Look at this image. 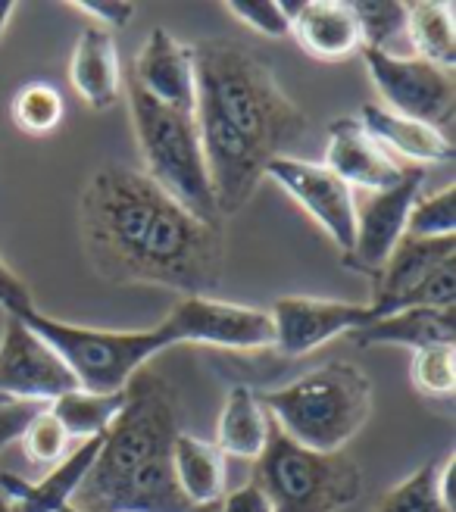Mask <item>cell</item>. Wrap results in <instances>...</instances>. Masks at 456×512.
Masks as SVG:
<instances>
[{
    "label": "cell",
    "mask_w": 456,
    "mask_h": 512,
    "mask_svg": "<svg viewBox=\"0 0 456 512\" xmlns=\"http://www.w3.org/2000/svg\"><path fill=\"white\" fill-rule=\"evenodd\" d=\"M91 266L113 285H160L210 297L225 266L222 225L197 219L141 169L100 166L79 203Z\"/></svg>",
    "instance_id": "cell-1"
},
{
    "label": "cell",
    "mask_w": 456,
    "mask_h": 512,
    "mask_svg": "<svg viewBox=\"0 0 456 512\" xmlns=\"http://www.w3.org/2000/svg\"><path fill=\"white\" fill-rule=\"evenodd\" d=\"M122 394V409L100 438V450L72 497V509L197 512L172 469V444L182 428L169 381L144 366Z\"/></svg>",
    "instance_id": "cell-2"
},
{
    "label": "cell",
    "mask_w": 456,
    "mask_h": 512,
    "mask_svg": "<svg viewBox=\"0 0 456 512\" xmlns=\"http://www.w3.org/2000/svg\"><path fill=\"white\" fill-rule=\"evenodd\" d=\"M194 54V113H204L235 135L257 144L269 157H282L307 116L278 88L272 69L247 44L213 38L191 44Z\"/></svg>",
    "instance_id": "cell-3"
},
{
    "label": "cell",
    "mask_w": 456,
    "mask_h": 512,
    "mask_svg": "<svg viewBox=\"0 0 456 512\" xmlns=\"http://www.w3.org/2000/svg\"><path fill=\"white\" fill-rule=\"evenodd\" d=\"M275 428L316 453H341L372 413V384L363 369L328 363L275 391L257 394Z\"/></svg>",
    "instance_id": "cell-4"
},
{
    "label": "cell",
    "mask_w": 456,
    "mask_h": 512,
    "mask_svg": "<svg viewBox=\"0 0 456 512\" xmlns=\"http://www.w3.org/2000/svg\"><path fill=\"white\" fill-rule=\"evenodd\" d=\"M29 325L38 338L60 353V360L72 369L82 391L91 394H119L160 350L182 344L179 331L169 319L144 331H104L50 319L41 310L16 316Z\"/></svg>",
    "instance_id": "cell-5"
},
{
    "label": "cell",
    "mask_w": 456,
    "mask_h": 512,
    "mask_svg": "<svg viewBox=\"0 0 456 512\" xmlns=\"http://www.w3.org/2000/svg\"><path fill=\"white\" fill-rule=\"evenodd\" d=\"M129 104L144 175L197 219L219 222L194 113L163 107L129 82Z\"/></svg>",
    "instance_id": "cell-6"
},
{
    "label": "cell",
    "mask_w": 456,
    "mask_h": 512,
    "mask_svg": "<svg viewBox=\"0 0 456 512\" xmlns=\"http://www.w3.org/2000/svg\"><path fill=\"white\" fill-rule=\"evenodd\" d=\"M253 484L266 494L272 512H341L363 494V475L353 459L300 447L275 422L257 459Z\"/></svg>",
    "instance_id": "cell-7"
},
{
    "label": "cell",
    "mask_w": 456,
    "mask_h": 512,
    "mask_svg": "<svg viewBox=\"0 0 456 512\" xmlns=\"http://www.w3.org/2000/svg\"><path fill=\"white\" fill-rule=\"evenodd\" d=\"M360 54L372 75V85L385 97V110L432 125L441 135L450 132L456 110L453 72L419 57H391L372 47H363Z\"/></svg>",
    "instance_id": "cell-8"
},
{
    "label": "cell",
    "mask_w": 456,
    "mask_h": 512,
    "mask_svg": "<svg viewBox=\"0 0 456 512\" xmlns=\"http://www.w3.org/2000/svg\"><path fill=\"white\" fill-rule=\"evenodd\" d=\"M422 185H425V169L407 166L397 185L357 197V232H353L350 250L344 253L347 269L372 278L385 266L391 250L397 247L403 232H407V216L416 197L422 194Z\"/></svg>",
    "instance_id": "cell-9"
},
{
    "label": "cell",
    "mask_w": 456,
    "mask_h": 512,
    "mask_svg": "<svg viewBox=\"0 0 456 512\" xmlns=\"http://www.w3.org/2000/svg\"><path fill=\"white\" fill-rule=\"evenodd\" d=\"M266 178H272L303 213L313 216L341 253L350 250L353 232H357V194L335 172H328L322 163L282 153L266 166Z\"/></svg>",
    "instance_id": "cell-10"
},
{
    "label": "cell",
    "mask_w": 456,
    "mask_h": 512,
    "mask_svg": "<svg viewBox=\"0 0 456 512\" xmlns=\"http://www.w3.org/2000/svg\"><path fill=\"white\" fill-rule=\"evenodd\" d=\"M79 388L60 353L16 316H7L0 335V397L50 403Z\"/></svg>",
    "instance_id": "cell-11"
},
{
    "label": "cell",
    "mask_w": 456,
    "mask_h": 512,
    "mask_svg": "<svg viewBox=\"0 0 456 512\" xmlns=\"http://www.w3.org/2000/svg\"><path fill=\"white\" fill-rule=\"evenodd\" d=\"M269 319L275 331L272 347L282 356H303L341 335H353V331L369 325L375 316L369 303L278 297L269 310Z\"/></svg>",
    "instance_id": "cell-12"
},
{
    "label": "cell",
    "mask_w": 456,
    "mask_h": 512,
    "mask_svg": "<svg viewBox=\"0 0 456 512\" xmlns=\"http://www.w3.org/2000/svg\"><path fill=\"white\" fill-rule=\"evenodd\" d=\"M166 319L179 331L182 344L225 350H266L275 344L269 310H250L213 297H182Z\"/></svg>",
    "instance_id": "cell-13"
},
{
    "label": "cell",
    "mask_w": 456,
    "mask_h": 512,
    "mask_svg": "<svg viewBox=\"0 0 456 512\" xmlns=\"http://www.w3.org/2000/svg\"><path fill=\"white\" fill-rule=\"evenodd\" d=\"M328 172H335L341 182L353 194H372V191H385L397 185L407 163L394 160L391 153L378 147L357 119H335L328 125V147H325V163Z\"/></svg>",
    "instance_id": "cell-14"
},
{
    "label": "cell",
    "mask_w": 456,
    "mask_h": 512,
    "mask_svg": "<svg viewBox=\"0 0 456 512\" xmlns=\"http://www.w3.org/2000/svg\"><path fill=\"white\" fill-rule=\"evenodd\" d=\"M129 82L163 107L194 113V54L191 44L172 38L166 29L147 35Z\"/></svg>",
    "instance_id": "cell-15"
},
{
    "label": "cell",
    "mask_w": 456,
    "mask_h": 512,
    "mask_svg": "<svg viewBox=\"0 0 456 512\" xmlns=\"http://www.w3.org/2000/svg\"><path fill=\"white\" fill-rule=\"evenodd\" d=\"M282 10L291 22L294 41L310 57L338 63L363 50L360 22L350 4H332V0H282Z\"/></svg>",
    "instance_id": "cell-16"
},
{
    "label": "cell",
    "mask_w": 456,
    "mask_h": 512,
    "mask_svg": "<svg viewBox=\"0 0 456 512\" xmlns=\"http://www.w3.org/2000/svg\"><path fill=\"white\" fill-rule=\"evenodd\" d=\"M100 438L79 441L38 484L25 481L22 475L13 472H0V494L10 500L13 512H63L66 506H72L75 491L85 481L100 450Z\"/></svg>",
    "instance_id": "cell-17"
},
{
    "label": "cell",
    "mask_w": 456,
    "mask_h": 512,
    "mask_svg": "<svg viewBox=\"0 0 456 512\" xmlns=\"http://www.w3.org/2000/svg\"><path fill=\"white\" fill-rule=\"evenodd\" d=\"M450 260H456V235L450 238L403 235L385 260V266L372 275V303H369L372 316L378 319L400 294H407L413 285H419L422 278H428Z\"/></svg>",
    "instance_id": "cell-18"
},
{
    "label": "cell",
    "mask_w": 456,
    "mask_h": 512,
    "mask_svg": "<svg viewBox=\"0 0 456 512\" xmlns=\"http://www.w3.org/2000/svg\"><path fill=\"white\" fill-rule=\"evenodd\" d=\"M363 132L382 147L391 157L403 160L407 166H428V163H447L453 160V141L450 135H441L438 128L407 119V116H397L378 104H366L360 110Z\"/></svg>",
    "instance_id": "cell-19"
},
{
    "label": "cell",
    "mask_w": 456,
    "mask_h": 512,
    "mask_svg": "<svg viewBox=\"0 0 456 512\" xmlns=\"http://www.w3.org/2000/svg\"><path fill=\"white\" fill-rule=\"evenodd\" d=\"M353 344L360 347H378V344H397L410 350L456 344V306H419V310H400L378 316L369 325L353 331Z\"/></svg>",
    "instance_id": "cell-20"
},
{
    "label": "cell",
    "mask_w": 456,
    "mask_h": 512,
    "mask_svg": "<svg viewBox=\"0 0 456 512\" xmlns=\"http://www.w3.org/2000/svg\"><path fill=\"white\" fill-rule=\"evenodd\" d=\"M69 82L75 94L94 110H107L116 104L119 88H122V72H119L116 41L110 32L91 25V29L79 35L72 50V63H69Z\"/></svg>",
    "instance_id": "cell-21"
},
{
    "label": "cell",
    "mask_w": 456,
    "mask_h": 512,
    "mask_svg": "<svg viewBox=\"0 0 456 512\" xmlns=\"http://www.w3.org/2000/svg\"><path fill=\"white\" fill-rule=\"evenodd\" d=\"M172 469L194 509L216 506L225 497V453L216 444L182 431L172 444Z\"/></svg>",
    "instance_id": "cell-22"
},
{
    "label": "cell",
    "mask_w": 456,
    "mask_h": 512,
    "mask_svg": "<svg viewBox=\"0 0 456 512\" xmlns=\"http://www.w3.org/2000/svg\"><path fill=\"white\" fill-rule=\"evenodd\" d=\"M269 428H272V419L260 406L257 394H253L247 384H235L222 406L216 447L225 456L260 459L269 441Z\"/></svg>",
    "instance_id": "cell-23"
},
{
    "label": "cell",
    "mask_w": 456,
    "mask_h": 512,
    "mask_svg": "<svg viewBox=\"0 0 456 512\" xmlns=\"http://www.w3.org/2000/svg\"><path fill=\"white\" fill-rule=\"evenodd\" d=\"M456 19L453 4H407V41L413 57L435 63L447 72H453L456 63Z\"/></svg>",
    "instance_id": "cell-24"
},
{
    "label": "cell",
    "mask_w": 456,
    "mask_h": 512,
    "mask_svg": "<svg viewBox=\"0 0 456 512\" xmlns=\"http://www.w3.org/2000/svg\"><path fill=\"white\" fill-rule=\"evenodd\" d=\"M125 394H91L75 388L57 400H50L47 409L60 419V425L66 428L69 438L75 441H88V438H100L110 422L116 419V413L122 409Z\"/></svg>",
    "instance_id": "cell-25"
},
{
    "label": "cell",
    "mask_w": 456,
    "mask_h": 512,
    "mask_svg": "<svg viewBox=\"0 0 456 512\" xmlns=\"http://www.w3.org/2000/svg\"><path fill=\"white\" fill-rule=\"evenodd\" d=\"M353 16L360 22L363 47L382 50L391 57H413L407 41V4H350Z\"/></svg>",
    "instance_id": "cell-26"
},
{
    "label": "cell",
    "mask_w": 456,
    "mask_h": 512,
    "mask_svg": "<svg viewBox=\"0 0 456 512\" xmlns=\"http://www.w3.org/2000/svg\"><path fill=\"white\" fill-rule=\"evenodd\" d=\"M372 512H453V506L441 497L438 466L428 463L410 478H403L385 497H378Z\"/></svg>",
    "instance_id": "cell-27"
},
{
    "label": "cell",
    "mask_w": 456,
    "mask_h": 512,
    "mask_svg": "<svg viewBox=\"0 0 456 512\" xmlns=\"http://www.w3.org/2000/svg\"><path fill=\"white\" fill-rule=\"evenodd\" d=\"M13 119L22 132L29 135H47L63 122V97L57 88L47 82L25 85L13 100Z\"/></svg>",
    "instance_id": "cell-28"
},
{
    "label": "cell",
    "mask_w": 456,
    "mask_h": 512,
    "mask_svg": "<svg viewBox=\"0 0 456 512\" xmlns=\"http://www.w3.org/2000/svg\"><path fill=\"white\" fill-rule=\"evenodd\" d=\"M69 441L72 438L66 434V428L47 406L38 409L19 434V447L25 456H29V463H35V466H57L69 453Z\"/></svg>",
    "instance_id": "cell-29"
},
{
    "label": "cell",
    "mask_w": 456,
    "mask_h": 512,
    "mask_svg": "<svg viewBox=\"0 0 456 512\" xmlns=\"http://www.w3.org/2000/svg\"><path fill=\"white\" fill-rule=\"evenodd\" d=\"M413 238H450L456 235V185L435 194H419L407 216V232Z\"/></svg>",
    "instance_id": "cell-30"
},
{
    "label": "cell",
    "mask_w": 456,
    "mask_h": 512,
    "mask_svg": "<svg viewBox=\"0 0 456 512\" xmlns=\"http://www.w3.org/2000/svg\"><path fill=\"white\" fill-rule=\"evenodd\" d=\"M453 344L425 347L413 356V384L425 397H450L456 388V356Z\"/></svg>",
    "instance_id": "cell-31"
},
{
    "label": "cell",
    "mask_w": 456,
    "mask_h": 512,
    "mask_svg": "<svg viewBox=\"0 0 456 512\" xmlns=\"http://www.w3.org/2000/svg\"><path fill=\"white\" fill-rule=\"evenodd\" d=\"M225 7L235 19H241L247 29L260 32L266 38L291 35V22L282 10V0H232V4H225Z\"/></svg>",
    "instance_id": "cell-32"
},
{
    "label": "cell",
    "mask_w": 456,
    "mask_h": 512,
    "mask_svg": "<svg viewBox=\"0 0 456 512\" xmlns=\"http://www.w3.org/2000/svg\"><path fill=\"white\" fill-rule=\"evenodd\" d=\"M75 10H82L97 22V29H125L135 19V4L125 0H75Z\"/></svg>",
    "instance_id": "cell-33"
},
{
    "label": "cell",
    "mask_w": 456,
    "mask_h": 512,
    "mask_svg": "<svg viewBox=\"0 0 456 512\" xmlns=\"http://www.w3.org/2000/svg\"><path fill=\"white\" fill-rule=\"evenodd\" d=\"M44 406L47 403H35V400H7V403H0V450H4L7 444H13V441H19L22 428L29 425V419Z\"/></svg>",
    "instance_id": "cell-34"
},
{
    "label": "cell",
    "mask_w": 456,
    "mask_h": 512,
    "mask_svg": "<svg viewBox=\"0 0 456 512\" xmlns=\"http://www.w3.org/2000/svg\"><path fill=\"white\" fill-rule=\"evenodd\" d=\"M0 306L10 313V316H22L35 310V300H32V291L25 288V281L0 260Z\"/></svg>",
    "instance_id": "cell-35"
},
{
    "label": "cell",
    "mask_w": 456,
    "mask_h": 512,
    "mask_svg": "<svg viewBox=\"0 0 456 512\" xmlns=\"http://www.w3.org/2000/svg\"><path fill=\"white\" fill-rule=\"evenodd\" d=\"M216 512H272V503L266 500V494L257 488V484H244L235 494H225L219 500Z\"/></svg>",
    "instance_id": "cell-36"
},
{
    "label": "cell",
    "mask_w": 456,
    "mask_h": 512,
    "mask_svg": "<svg viewBox=\"0 0 456 512\" xmlns=\"http://www.w3.org/2000/svg\"><path fill=\"white\" fill-rule=\"evenodd\" d=\"M13 4H7V0H0V35H4V29H7V22L13 19Z\"/></svg>",
    "instance_id": "cell-37"
},
{
    "label": "cell",
    "mask_w": 456,
    "mask_h": 512,
    "mask_svg": "<svg viewBox=\"0 0 456 512\" xmlns=\"http://www.w3.org/2000/svg\"><path fill=\"white\" fill-rule=\"evenodd\" d=\"M216 509H219V503H216V506H204V509H197V512H216ZM63 512H79V509H72V506H66Z\"/></svg>",
    "instance_id": "cell-38"
},
{
    "label": "cell",
    "mask_w": 456,
    "mask_h": 512,
    "mask_svg": "<svg viewBox=\"0 0 456 512\" xmlns=\"http://www.w3.org/2000/svg\"><path fill=\"white\" fill-rule=\"evenodd\" d=\"M0 512H13V506H10V500L0 494Z\"/></svg>",
    "instance_id": "cell-39"
},
{
    "label": "cell",
    "mask_w": 456,
    "mask_h": 512,
    "mask_svg": "<svg viewBox=\"0 0 456 512\" xmlns=\"http://www.w3.org/2000/svg\"><path fill=\"white\" fill-rule=\"evenodd\" d=\"M7 400H10V397H0V403H7Z\"/></svg>",
    "instance_id": "cell-40"
}]
</instances>
